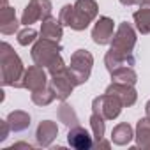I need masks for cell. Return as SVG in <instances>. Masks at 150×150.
I'll return each mask as SVG.
<instances>
[{"label": "cell", "mask_w": 150, "mask_h": 150, "mask_svg": "<svg viewBox=\"0 0 150 150\" xmlns=\"http://www.w3.org/2000/svg\"><path fill=\"white\" fill-rule=\"evenodd\" d=\"M97 13L99 7L96 0H76L72 6L67 4L60 9L58 20L62 21V25L76 32H81L97 18Z\"/></svg>", "instance_id": "1"}, {"label": "cell", "mask_w": 150, "mask_h": 150, "mask_svg": "<svg viewBox=\"0 0 150 150\" xmlns=\"http://www.w3.org/2000/svg\"><path fill=\"white\" fill-rule=\"evenodd\" d=\"M23 74L25 67L21 58L9 42H2V46H0V80H2V85L20 88Z\"/></svg>", "instance_id": "2"}, {"label": "cell", "mask_w": 150, "mask_h": 150, "mask_svg": "<svg viewBox=\"0 0 150 150\" xmlns=\"http://www.w3.org/2000/svg\"><path fill=\"white\" fill-rule=\"evenodd\" d=\"M92 65H94V57L87 50H76L71 55V62L67 67H69V72H71L74 83H76V87L88 81Z\"/></svg>", "instance_id": "3"}, {"label": "cell", "mask_w": 150, "mask_h": 150, "mask_svg": "<svg viewBox=\"0 0 150 150\" xmlns=\"http://www.w3.org/2000/svg\"><path fill=\"white\" fill-rule=\"evenodd\" d=\"M60 51H62V46L58 44V41L39 37L32 48V60H34V64L46 69L57 57H60Z\"/></svg>", "instance_id": "4"}, {"label": "cell", "mask_w": 150, "mask_h": 150, "mask_svg": "<svg viewBox=\"0 0 150 150\" xmlns=\"http://www.w3.org/2000/svg\"><path fill=\"white\" fill-rule=\"evenodd\" d=\"M134 46H136V32H134V28L127 21L120 23L115 35H113V39H111L110 50L118 51V53H132Z\"/></svg>", "instance_id": "5"}, {"label": "cell", "mask_w": 150, "mask_h": 150, "mask_svg": "<svg viewBox=\"0 0 150 150\" xmlns=\"http://www.w3.org/2000/svg\"><path fill=\"white\" fill-rule=\"evenodd\" d=\"M124 104L111 94H103L92 101V113L101 115L104 120H113L120 115Z\"/></svg>", "instance_id": "6"}, {"label": "cell", "mask_w": 150, "mask_h": 150, "mask_svg": "<svg viewBox=\"0 0 150 150\" xmlns=\"http://www.w3.org/2000/svg\"><path fill=\"white\" fill-rule=\"evenodd\" d=\"M50 76H51L50 87L53 88L57 99L65 101V99L72 94L74 87H76V83H74V80H72V76H71V72H69V67H64V69H60V71L50 74Z\"/></svg>", "instance_id": "7"}, {"label": "cell", "mask_w": 150, "mask_h": 150, "mask_svg": "<svg viewBox=\"0 0 150 150\" xmlns=\"http://www.w3.org/2000/svg\"><path fill=\"white\" fill-rule=\"evenodd\" d=\"M51 9H53L51 0H30L27 7L23 9L21 23L25 27H30L39 20H46L48 16H51Z\"/></svg>", "instance_id": "8"}, {"label": "cell", "mask_w": 150, "mask_h": 150, "mask_svg": "<svg viewBox=\"0 0 150 150\" xmlns=\"http://www.w3.org/2000/svg\"><path fill=\"white\" fill-rule=\"evenodd\" d=\"M44 87H48V74H46L44 67L35 64V65H30L28 69H25L20 88H27L30 92H35V90L44 88Z\"/></svg>", "instance_id": "9"}, {"label": "cell", "mask_w": 150, "mask_h": 150, "mask_svg": "<svg viewBox=\"0 0 150 150\" xmlns=\"http://www.w3.org/2000/svg\"><path fill=\"white\" fill-rule=\"evenodd\" d=\"M113 30H115V23L111 18L108 16H101L94 28H92V41L99 46H104V44H111V39H113Z\"/></svg>", "instance_id": "10"}, {"label": "cell", "mask_w": 150, "mask_h": 150, "mask_svg": "<svg viewBox=\"0 0 150 150\" xmlns=\"http://www.w3.org/2000/svg\"><path fill=\"white\" fill-rule=\"evenodd\" d=\"M106 94H111L115 96L124 106H132L138 99V92L134 88V85H125V83H115L111 81V85H108L106 88Z\"/></svg>", "instance_id": "11"}, {"label": "cell", "mask_w": 150, "mask_h": 150, "mask_svg": "<svg viewBox=\"0 0 150 150\" xmlns=\"http://www.w3.org/2000/svg\"><path fill=\"white\" fill-rule=\"evenodd\" d=\"M94 136L88 134L87 129H83L81 125H76V127H71L69 132H67V143L69 146L76 148V150H88L94 146Z\"/></svg>", "instance_id": "12"}, {"label": "cell", "mask_w": 150, "mask_h": 150, "mask_svg": "<svg viewBox=\"0 0 150 150\" xmlns=\"http://www.w3.org/2000/svg\"><path fill=\"white\" fill-rule=\"evenodd\" d=\"M20 21L16 18V11L7 6V0H2V7H0V32L4 35H13L18 32Z\"/></svg>", "instance_id": "13"}, {"label": "cell", "mask_w": 150, "mask_h": 150, "mask_svg": "<svg viewBox=\"0 0 150 150\" xmlns=\"http://www.w3.org/2000/svg\"><path fill=\"white\" fill-rule=\"evenodd\" d=\"M58 136V127L55 122L51 120H42L39 125H37V131H35V141L39 146H50L55 138Z\"/></svg>", "instance_id": "14"}, {"label": "cell", "mask_w": 150, "mask_h": 150, "mask_svg": "<svg viewBox=\"0 0 150 150\" xmlns=\"http://www.w3.org/2000/svg\"><path fill=\"white\" fill-rule=\"evenodd\" d=\"M134 62H136V58L132 53H118L113 50H110L104 57V64H106V69L110 72L115 69H120V67H132Z\"/></svg>", "instance_id": "15"}, {"label": "cell", "mask_w": 150, "mask_h": 150, "mask_svg": "<svg viewBox=\"0 0 150 150\" xmlns=\"http://www.w3.org/2000/svg\"><path fill=\"white\" fill-rule=\"evenodd\" d=\"M62 34H64V28H62V21L58 18L48 16L46 20H42V23H41V37L51 39V41H60Z\"/></svg>", "instance_id": "16"}, {"label": "cell", "mask_w": 150, "mask_h": 150, "mask_svg": "<svg viewBox=\"0 0 150 150\" xmlns=\"http://www.w3.org/2000/svg\"><path fill=\"white\" fill-rule=\"evenodd\" d=\"M134 138H136V146L138 148L150 150V118L148 117L138 120Z\"/></svg>", "instance_id": "17"}, {"label": "cell", "mask_w": 150, "mask_h": 150, "mask_svg": "<svg viewBox=\"0 0 150 150\" xmlns=\"http://www.w3.org/2000/svg\"><path fill=\"white\" fill-rule=\"evenodd\" d=\"M6 120H7V124H9L13 132H21V131L30 127V115L27 111H21V110L11 111Z\"/></svg>", "instance_id": "18"}, {"label": "cell", "mask_w": 150, "mask_h": 150, "mask_svg": "<svg viewBox=\"0 0 150 150\" xmlns=\"http://www.w3.org/2000/svg\"><path fill=\"white\" fill-rule=\"evenodd\" d=\"M132 138H134L132 127H131L129 124H125V122H122V124L115 125V127H113V131H111V141H113L115 145H118V146L129 145V143L132 141Z\"/></svg>", "instance_id": "19"}, {"label": "cell", "mask_w": 150, "mask_h": 150, "mask_svg": "<svg viewBox=\"0 0 150 150\" xmlns=\"http://www.w3.org/2000/svg\"><path fill=\"white\" fill-rule=\"evenodd\" d=\"M57 117H58V120H60L65 127H69V129L80 125V120H78V115H76V111H74V108H72L71 104H67L65 101H62V104L58 106Z\"/></svg>", "instance_id": "20"}, {"label": "cell", "mask_w": 150, "mask_h": 150, "mask_svg": "<svg viewBox=\"0 0 150 150\" xmlns=\"http://www.w3.org/2000/svg\"><path fill=\"white\" fill-rule=\"evenodd\" d=\"M111 74V81L115 83H125V85H136L138 81V74L132 67H120L110 72Z\"/></svg>", "instance_id": "21"}, {"label": "cell", "mask_w": 150, "mask_h": 150, "mask_svg": "<svg viewBox=\"0 0 150 150\" xmlns=\"http://www.w3.org/2000/svg\"><path fill=\"white\" fill-rule=\"evenodd\" d=\"M134 25L138 28V32L141 34H150V7H139L134 14H132Z\"/></svg>", "instance_id": "22"}, {"label": "cell", "mask_w": 150, "mask_h": 150, "mask_svg": "<svg viewBox=\"0 0 150 150\" xmlns=\"http://www.w3.org/2000/svg\"><path fill=\"white\" fill-rule=\"evenodd\" d=\"M55 99H57V96H55V92H53L51 87H44V88H41V90L32 92V103L37 104V106H48V104H51Z\"/></svg>", "instance_id": "23"}, {"label": "cell", "mask_w": 150, "mask_h": 150, "mask_svg": "<svg viewBox=\"0 0 150 150\" xmlns=\"http://www.w3.org/2000/svg\"><path fill=\"white\" fill-rule=\"evenodd\" d=\"M90 127H92L96 143L101 141V139L104 138V129H106V127H104V118H103L101 115H97V113H92V115H90Z\"/></svg>", "instance_id": "24"}, {"label": "cell", "mask_w": 150, "mask_h": 150, "mask_svg": "<svg viewBox=\"0 0 150 150\" xmlns=\"http://www.w3.org/2000/svg\"><path fill=\"white\" fill-rule=\"evenodd\" d=\"M35 41H37V32L32 27H27V28H23V30L18 32V42L21 46H28V44H32Z\"/></svg>", "instance_id": "25"}, {"label": "cell", "mask_w": 150, "mask_h": 150, "mask_svg": "<svg viewBox=\"0 0 150 150\" xmlns=\"http://www.w3.org/2000/svg\"><path fill=\"white\" fill-rule=\"evenodd\" d=\"M0 127H2V136H0V141H4V139L7 138L11 127H9V124H7V120H0Z\"/></svg>", "instance_id": "26"}, {"label": "cell", "mask_w": 150, "mask_h": 150, "mask_svg": "<svg viewBox=\"0 0 150 150\" xmlns=\"http://www.w3.org/2000/svg\"><path fill=\"white\" fill-rule=\"evenodd\" d=\"M18 148H27V150H30V148H32V145H30V143H25V141H20V143L11 145L7 150H18Z\"/></svg>", "instance_id": "27"}, {"label": "cell", "mask_w": 150, "mask_h": 150, "mask_svg": "<svg viewBox=\"0 0 150 150\" xmlns=\"http://www.w3.org/2000/svg\"><path fill=\"white\" fill-rule=\"evenodd\" d=\"M96 146H97V148H104V150H108V148H110V141H104V138H103L101 141L96 143Z\"/></svg>", "instance_id": "28"}, {"label": "cell", "mask_w": 150, "mask_h": 150, "mask_svg": "<svg viewBox=\"0 0 150 150\" xmlns=\"http://www.w3.org/2000/svg\"><path fill=\"white\" fill-rule=\"evenodd\" d=\"M136 4L139 7H150V0H136Z\"/></svg>", "instance_id": "29"}, {"label": "cell", "mask_w": 150, "mask_h": 150, "mask_svg": "<svg viewBox=\"0 0 150 150\" xmlns=\"http://www.w3.org/2000/svg\"><path fill=\"white\" fill-rule=\"evenodd\" d=\"M120 4L125 6V7H129V6H134L136 4V0H120Z\"/></svg>", "instance_id": "30"}, {"label": "cell", "mask_w": 150, "mask_h": 150, "mask_svg": "<svg viewBox=\"0 0 150 150\" xmlns=\"http://www.w3.org/2000/svg\"><path fill=\"white\" fill-rule=\"evenodd\" d=\"M145 111H146V117L150 118V101H148V103L145 104Z\"/></svg>", "instance_id": "31"}]
</instances>
